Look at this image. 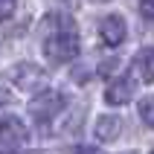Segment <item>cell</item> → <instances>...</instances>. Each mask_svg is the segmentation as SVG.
I'll return each mask as SVG.
<instances>
[{"mask_svg":"<svg viewBox=\"0 0 154 154\" xmlns=\"http://www.w3.org/2000/svg\"><path fill=\"white\" fill-rule=\"evenodd\" d=\"M79 55V32L76 26H64V29H52L44 38V58L50 64H67Z\"/></svg>","mask_w":154,"mask_h":154,"instance_id":"6da1fadb","label":"cell"},{"mask_svg":"<svg viewBox=\"0 0 154 154\" xmlns=\"http://www.w3.org/2000/svg\"><path fill=\"white\" fill-rule=\"evenodd\" d=\"M6 79L17 87V90L35 93V90H44V87H47V79L50 76H47L44 67H38V64H32V61H20V64H15V67L6 73Z\"/></svg>","mask_w":154,"mask_h":154,"instance_id":"7a4b0ae2","label":"cell"},{"mask_svg":"<svg viewBox=\"0 0 154 154\" xmlns=\"http://www.w3.org/2000/svg\"><path fill=\"white\" fill-rule=\"evenodd\" d=\"M64 102H67V99H64V93H58V90H41V93L32 99V105H29V113H32L35 122L50 125V122L64 111Z\"/></svg>","mask_w":154,"mask_h":154,"instance_id":"3957f363","label":"cell"},{"mask_svg":"<svg viewBox=\"0 0 154 154\" xmlns=\"http://www.w3.org/2000/svg\"><path fill=\"white\" fill-rule=\"evenodd\" d=\"M26 143H29V128H26L17 116L0 119V148L15 151V148H23Z\"/></svg>","mask_w":154,"mask_h":154,"instance_id":"277c9868","label":"cell"},{"mask_svg":"<svg viewBox=\"0 0 154 154\" xmlns=\"http://www.w3.org/2000/svg\"><path fill=\"white\" fill-rule=\"evenodd\" d=\"M125 35H128V26H125V20L119 15H108V17L99 20V38L108 47H119L125 41Z\"/></svg>","mask_w":154,"mask_h":154,"instance_id":"5b68a950","label":"cell"},{"mask_svg":"<svg viewBox=\"0 0 154 154\" xmlns=\"http://www.w3.org/2000/svg\"><path fill=\"white\" fill-rule=\"evenodd\" d=\"M93 134L96 140H102V143H113V140L122 134V116L116 113H102L93 125Z\"/></svg>","mask_w":154,"mask_h":154,"instance_id":"8992f818","label":"cell"},{"mask_svg":"<svg viewBox=\"0 0 154 154\" xmlns=\"http://www.w3.org/2000/svg\"><path fill=\"white\" fill-rule=\"evenodd\" d=\"M131 96H134V79L125 76V79H116L105 90V102L108 105H125V102H131Z\"/></svg>","mask_w":154,"mask_h":154,"instance_id":"52a82bcc","label":"cell"},{"mask_svg":"<svg viewBox=\"0 0 154 154\" xmlns=\"http://www.w3.org/2000/svg\"><path fill=\"white\" fill-rule=\"evenodd\" d=\"M134 73H137L143 82H151L154 79V52H137V58H134Z\"/></svg>","mask_w":154,"mask_h":154,"instance_id":"ba28073f","label":"cell"},{"mask_svg":"<svg viewBox=\"0 0 154 154\" xmlns=\"http://www.w3.org/2000/svg\"><path fill=\"white\" fill-rule=\"evenodd\" d=\"M140 119L148 128H154V96H143L140 99Z\"/></svg>","mask_w":154,"mask_h":154,"instance_id":"9c48e42d","label":"cell"},{"mask_svg":"<svg viewBox=\"0 0 154 154\" xmlns=\"http://www.w3.org/2000/svg\"><path fill=\"white\" fill-rule=\"evenodd\" d=\"M17 9V0H0V20H9Z\"/></svg>","mask_w":154,"mask_h":154,"instance_id":"30bf717a","label":"cell"},{"mask_svg":"<svg viewBox=\"0 0 154 154\" xmlns=\"http://www.w3.org/2000/svg\"><path fill=\"white\" fill-rule=\"evenodd\" d=\"M140 12L143 20H154V0H140Z\"/></svg>","mask_w":154,"mask_h":154,"instance_id":"8fae6325","label":"cell"},{"mask_svg":"<svg viewBox=\"0 0 154 154\" xmlns=\"http://www.w3.org/2000/svg\"><path fill=\"white\" fill-rule=\"evenodd\" d=\"M9 102V93H6V90H3V87H0V108H3V105H6Z\"/></svg>","mask_w":154,"mask_h":154,"instance_id":"7c38bea8","label":"cell"},{"mask_svg":"<svg viewBox=\"0 0 154 154\" xmlns=\"http://www.w3.org/2000/svg\"><path fill=\"white\" fill-rule=\"evenodd\" d=\"M96 3H105V0H96Z\"/></svg>","mask_w":154,"mask_h":154,"instance_id":"4fadbf2b","label":"cell"}]
</instances>
